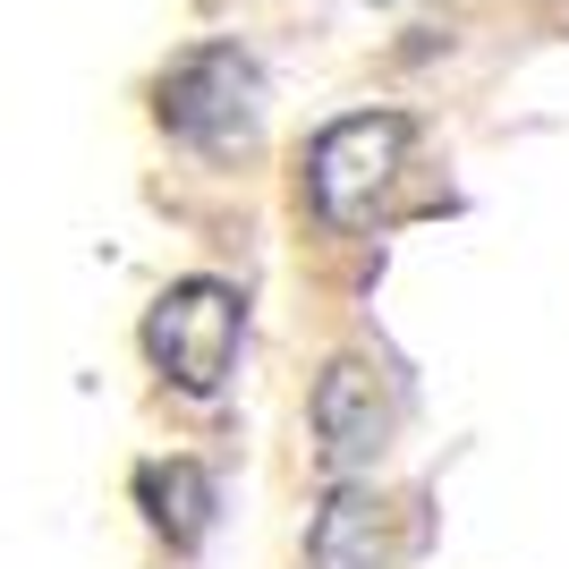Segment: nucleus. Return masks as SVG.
Returning a JSON list of instances; mask_svg holds the SVG:
<instances>
[{
  "mask_svg": "<svg viewBox=\"0 0 569 569\" xmlns=\"http://www.w3.org/2000/svg\"><path fill=\"white\" fill-rule=\"evenodd\" d=\"M144 510L162 527L170 545L188 552L204 545V527H213V476L196 468V459H170V468H144Z\"/></svg>",
  "mask_w": 569,
  "mask_h": 569,
  "instance_id": "6",
  "label": "nucleus"
},
{
  "mask_svg": "<svg viewBox=\"0 0 569 569\" xmlns=\"http://www.w3.org/2000/svg\"><path fill=\"white\" fill-rule=\"evenodd\" d=\"M153 119L196 153H247L263 128V69L238 43H196L162 69Z\"/></svg>",
  "mask_w": 569,
  "mask_h": 569,
  "instance_id": "1",
  "label": "nucleus"
},
{
  "mask_svg": "<svg viewBox=\"0 0 569 569\" xmlns=\"http://www.w3.org/2000/svg\"><path fill=\"white\" fill-rule=\"evenodd\" d=\"M307 561L315 569H382V510H375V493H357V476H340L332 501L315 510Z\"/></svg>",
  "mask_w": 569,
  "mask_h": 569,
  "instance_id": "5",
  "label": "nucleus"
},
{
  "mask_svg": "<svg viewBox=\"0 0 569 569\" xmlns=\"http://www.w3.org/2000/svg\"><path fill=\"white\" fill-rule=\"evenodd\" d=\"M382 442H391V391H382L375 357H332L315 375V451H323V476H375Z\"/></svg>",
  "mask_w": 569,
  "mask_h": 569,
  "instance_id": "4",
  "label": "nucleus"
},
{
  "mask_svg": "<svg viewBox=\"0 0 569 569\" xmlns=\"http://www.w3.org/2000/svg\"><path fill=\"white\" fill-rule=\"evenodd\" d=\"M408 144H417V119H400V111H349V119H332V128L315 137V153H307L315 213L332 221V230H366V221L382 213V196L400 188Z\"/></svg>",
  "mask_w": 569,
  "mask_h": 569,
  "instance_id": "2",
  "label": "nucleus"
},
{
  "mask_svg": "<svg viewBox=\"0 0 569 569\" xmlns=\"http://www.w3.org/2000/svg\"><path fill=\"white\" fill-rule=\"evenodd\" d=\"M238 340H247V298H238L230 281H170L162 298H153V315H144V357L162 366L179 391H196V400H213L221 382H230L238 366Z\"/></svg>",
  "mask_w": 569,
  "mask_h": 569,
  "instance_id": "3",
  "label": "nucleus"
}]
</instances>
